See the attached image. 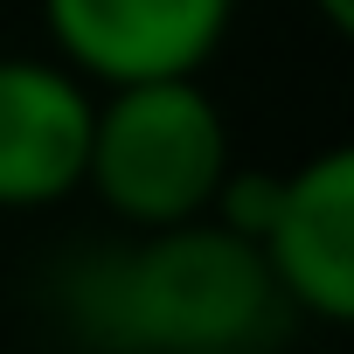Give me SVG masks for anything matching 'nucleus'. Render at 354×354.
Here are the masks:
<instances>
[{"instance_id":"nucleus-4","label":"nucleus","mask_w":354,"mask_h":354,"mask_svg":"<svg viewBox=\"0 0 354 354\" xmlns=\"http://www.w3.org/2000/svg\"><path fill=\"white\" fill-rule=\"evenodd\" d=\"M97 84H84L63 56H8L0 49V216H28L84 195Z\"/></svg>"},{"instance_id":"nucleus-1","label":"nucleus","mask_w":354,"mask_h":354,"mask_svg":"<svg viewBox=\"0 0 354 354\" xmlns=\"http://www.w3.org/2000/svg\"><path fill=\"white\" fill-rule=\"evenodd\" d=\"M56 313L91 354H271L292 319L271 257L216 216L77 250Z\"/></svg>"},{"instance_id":"nucleus-2","label":"nucleus","mask_w":354,"mask_h":354,"mask_svg":"<svg viewBox=\"0 0 354 354\" xmlns=\"http://www.w3.org/2000/svg\"><path fill=\"white\" fill-rule=\"evenodd\" d=\"M230 167L236 139L202 77H146L97 91L84 195H97L118 230H167L209 216Z\"/></svg>"},{"instance_id":"nucleus-6","label":"nucleus","mask_w":354,"mask_h":354,"mask_svg":"<svg viewBox=\"0 0 354 354\" xmlns=\"http://www.w3.org/2000/svg\"><path fill=\"white\" fill-rule=\"evenodd\" d=\"M306 8L326 21V35H340V42L354 49V0H306Z\"/></svg>"},{"instance_id":"nucleus-3","label":"nucleus","mask_w":354,"mask_h":354,"mask_svg":"<svg viewBox=\"0 0 354 354\" xmlns=\"http://www.w3.org/2000/svg\"><path fill=\"white\" fill-rule=\"evenodd\" d=\"M236 0H42L49 49L97 91L146 77H202Z\"/></svg>"},{"instance_id":"nucleus-5","label":"nucleus","mask_w":354,"mask_h":354,"mask_svg":"<svg viewBox=\"0 0 354 354\" xmlns=\"http://www.w3.org/2000/svg\"><path fill=\"white\" fill-rule=\"evenodd\" d=\"M264 257L292 313L354 333V139H333L285 167Z\"/></svg>"}]
</instances>
